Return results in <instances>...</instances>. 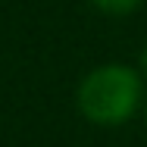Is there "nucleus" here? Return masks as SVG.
I'll use <instances>...</instances> for the list:
<instances>
[{
  "mask_svg": "<svg viewBox=\"0 0 147 147\" xmlns=\"http://www.w3.org/2000/svg\"><path fill=\"white\" fill-rule=\"evenodd\" d=\"M141 97V78L128 66H100L78 88L82 113L97 125H119L135 113Z\"/></svg>",
  "mask_w": 147,
  "mask_h": 147,
  "instance_id": "f257e3e1",
  "label": "nucleus"
},
{
  "mask_svg": "<svg viewBox=\"0 0 147 147\" xmlns=\"http://www.w3.org/2000/svg\"><path fill=\"white\" fill-rule=\"evenodd\" d=\"M141 63H144V69H147V50H144V57H141Z\"/></svg>",
  "mask_w": 147,
  "mask_h": 147,
  "instance_id": "7ed1b4c3",
  "label": "nucleus"
},
{
  "mask_svg": "<svg viewBox=\"0 0 147 147\" xmlns=\"http://www.w3.org/2000/svg\"><path fill=\"white\" fill-rule=\"evenodd\" d=\"M94 6H100L103 13H116V16H125V13H131L141 0H91Z\"/></svg>",
  "mask_w": 147,
  "mask_h": 147,
  "instance_id": "f03ea898",
  "label": "nucleus"
}]
</instances>
